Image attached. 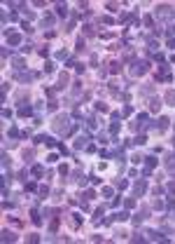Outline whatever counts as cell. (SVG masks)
<instances>
[{
	"instance_id": "obj_1",
	"label": "cell",
	"mask_w": 175,
	"mask_h": 244,
	"mask_svg": "<svg viewBox=\"0 0 175 244\" xmlns=\"http://www.w3.org/2000/svg\"><path fill=\"white\" fill-rule=\"evenodd\" d=\"M52 129L56 134H65L68 131V115H56L54 122H52Z\"/></svg>"
},
{
	"instance_id": "obj_2",
	"label": "cell",
	"mask_w": 175,
	"mask_h": 244,
	"mask_svg": "<svg viewBox=\"0 0 175 244\" xmlns=\"http://www.w3.org/2000/svg\"><path fill=\"white\" fill-rule=\"evenodd\" d=\"M147 70H149L147 61H133V66H131V75H145Z\"/></svg>"
},
{
	"instance_id": "obj_3",
	"label": "cell",
	"mask_w": 175,
	"mask_h": 244,
	"mask_svg": "<svg viewBox=\"0 0 175 244\" xmlns=\"http://www.w3.org/2000/svg\"><path fill=\"white\" fill-rule=\"evenodd\" d=\"M68 82H70V75H68V73H61V75H58V85H56V89H63V87H68Z\"/></svg>"
},
{
	"instance_id": "obj_4",
	"label": "cell",
	"mask_w": 175,
	"mask_h": 244,
	"mask_svg": "<svg viewBox=\"0 0 175 244\" xmlns=\"http://www.w3.org/2000/svg\"><path fill=\"white\" fill-rule=\"evenodd\" d=\"M147 216H149V207H143V209H140V213H138V216H136V218H133V223H136V225H138V223H140V221H145Z\"/></svg>"
},
{
	"instance_id": "obj_5",
	"label": "cell",
	"mask_w": 175,
	"mask_h": 244,
	"mask_svg": "<svg viewBox=\"0 0 175 244\" xmlns=\"http://www.w3.org/2000/svg\"><path fill=\"white\" fill-rule=\"evenodd\" d=\"M171 9H173L171 5H159V7H156V14H159V17H168Z\"/></svg>"
},
{
	"instance_id": "obj_6",
	"label": "cell",
	"mask_w": 175,
	"mask_h": 244,
	"mask_svg": "<svg viewBox=\"0 0 175 244\" xmlns=\"http://www.w3.org/2000/svg\"><path fill=\"white\" fill-rule=\"evenodd\" d=\"M14 78H16L19 82H28V80H33V78H35V73H16Z\"/></svg>"
},
{
	"instance_id": "obj_7",
	"label": "cell",
	"mask_w": 175,
	"mask_h": 244,
	"mask_svg": "<svg viewBox=\"0 0 175 244\" xmlns=\"http://www.w3.org/2000/svg\"><path fill=\"white\" fill-rule=\"evenodd\" d=\"M68 223H70V228H72V230H77V228H80V216H77V213H70Z\"/></svg>"
},
{
	"instance_id": "obj_8",
	"label": "cell",
	"mask_w": 175,
	"mask_h": 244,
	"mask_svg": "<svg viewBox=\"0 0 175 244\" xmlns=\"http://www.w3.org/2000/svg\"><path fill=\"white\" fill-rule=\"evenodd\" d=\"M7 42H9V45H19V42H21V35H19V33H9V35H7Z\"/></svg>"
},
{
	"instance_id": "obj_9",
	"label": "cell",
	"mask_w": 175,
	"mask_h": 244,
	"mask_svg": "<svg viewBox=\"0 0 175 244\" xmlns=\"http://www.w3.org/2000/svg\"><path fill=\"white\" fill-rule=\"evenodd\" d=\"M14 240H16V235L12 230H2V242H14Z\"/></svg>"
},
{
	"instance_id": "obj_10",
	"label": "cell",
	"mask_w": 175,
	"mask_h": 244,
	"mask_svg": "<svg viewBox=\"0 0 175 244\" xmlns=\"http://www.w3.org/2000/svg\"><path fill=\"white\" fill-rule=\"evenodd\" d=\"M159 108H161V99H149V110H154V113H156Z\"/></svg>"
},
{
	"instance_id": "obj_11",
	"label": "cell",
	"mask_w": 175,
	"mask_h": 244,
	"mask_svg": "<svg viewBox=\"0 0 175 244\" xmlns=\"http://www.w3.org/2000/svg\"><path fill=\"white\" fill-rule=\"evenodd\" d=\"M164 99H166V103H168V106H175V92L173 89L166 92V96H164Z\"/></svg>"
},
{
	"instance_id": "obj_12",
	"label": "cell",
	"mask_w": 175,
	"mask_h": 244,
	"mask_svg": "<svg viewBox=\"0 0 175 244\" xmlns=\"http://www.w3.org/2000/svg\"><path fill=\"white\" fill-rule=\"evenodd\" d=\"M87 141H89V136H87V134L77 136V141H75V148H82V146H87Z\"/></svg>"
},
{
	"instance_id": "obj_13",
	"label": "cell",
	"mask_w": 175,
	"mask_h": 244,
	"mask_svg": "<svg viewBox=\"0 0 175 244\" xmlns=\"http://www.w3.org/2000/svg\"><path fill=\"white\" fill-rule=\"evenodd\" d=\"M133 192H136V195H143V192H145V181L136 183V185H133Z\"/></svg>"
},
{
	"instance_id": "obj_14",
	"label": "cell",
	"mask_w": 175,
	"mask_h": 244,
	"mask_svg": "<svg viewBox=\"0 0 175 244\" xmlns=\"http://www.w3.org/2000/svg\"><path fill=\"white\" fill-rule=\"evenodd\" d=\"M164 164H166L168 169H171V167H173V164H175V155H173V152H168V155L164 157Z\"/></svg>"
},
{
	"instance_id": "obj_15",
	"label": "cell",
	"mask_w": 175,
	"mask_h": 244,
	"mask_svg": "<svg viewBox=\"0 0 175 244\" xmlns=\"http://www.w3.org/2000/svg\"><path fill=\"white\" fill-rule=\"evenodd\" d=\"M33 157H35V150H33V148L24 150V162H33Z\"/></svg>"
},
{
	"instance_id": "obj_16",
	"label": "cell",
	"mask_w": 175,
	"mask_h": 244,
	"mask_svg": "<svg viewBox=\"0 0 175 244\" xmlns=\"http://www.w3.org/2000/svg\"><path fill=\"white\" fill-rule=\"evenodd\" d=\"M168 124H171L168 118H159V129H161V131H164V129H168Z\"/></svg>"
},
{
	"instance_id": "obj_17",
	"label": "cell",
	"mask_w": 175,
	"mask_h": 244,
	"mask_svg": "<svg viewBox=\"0 0 175 244\" xmlns=\"http://www.w3.org/2000/svg\"><path fill=\"white\" fill-rule=\"evenodd\" d=\"M75 49H77L80 54H82V52H87V42H84V40L80 38V40H77V47H75Z\"/></svg>"
},
{
	"instance_id": "obj_18",
	"label": "cell",
	"mask_w": 175,
	"mask_h": 244,
	"mask_svg": "<svg viewBox=\"0 0 175 244\" xmlns=\"http://www.w3.org/2000/svg\"><path fill=\"white\" fill-rule=\"evenodd\" d=\"M16 101H19V103H21V101H28V92H16Z\"/></svg>"
},
{
	"instance_id": "obj_19",
	"label": "cell",
	"mask_w": 175,
	"mask_h": 244,
	"mask_svg": "<svg viewBox=\"0 0 175 244\" xmlns=\"http://www.w3.org/2000/svg\"><path fill=\"white\" fill-rule=\"evenodd\" d=\"M56 12H58V17H65V14H68V5H65V2H63V5H58Z\"/></svg>"
},
{
	"instance_id": "obj_20",
	"label": "cell",
	"mask_w": 175,
	"mask_h": 244,
	"mask_svg": "<svg viewBox=\"0 0 175 244\" xmlns=\"http://www.w3.org/2000/svg\"><path fill=\"white\" fill-rule=\"evenodd\" d=\"M30 221H33L35 225H40V223H42V218H40V213H37V211H30Z\"/></svg>"
},
{
	"instance_id": "obj_21",
	"label": "cell",
	"mask_w": 175,
	"mask_h": 244,
	"mask_svg": "<svg viewBox=\"0 0 175 244\" xmlns=\"http://www.w3.org/2000/svg\"><path fill=\"white\" fill-rule=\"evenodd\" d=\"M30 113H33V110H30L28 106H26V108H19V118H28Z\"/></svg>"
},
{
	"instance_id": "obj_22",
	"label": "cell",
	"mask_w": 175,
	"mask_h": 244,
	"mask_svg": "<svg viewBox=\"0 0 175 244\" xmlns=\"http://www.w3.org/2000/svg\"><path fill=\"white\" fill-rule=\"evenodd\" d=\"M44 24H47V26H52V24H54V17H52V14L42 17V26H44Z\"/></svg>"
},
{
	"instance_id": "obj_23",
	"label": "cell",
	"mask_w": 175,
	"mask_h": 244,
	"mask_svg": "<svg viewBox=\"0 0 175 244\" xmlns=\"http://www.w3.org/2000/svg\"><path fill=\"white\" fill-rule=\"evenodd\" d=\"M42 171H44L42 164H35V167H33V174H35V176H42Z\"/></svg>"
},
{
	"instance_id": "obj_24",
	"label": "cell",
	"mask_w": 175,
	"mask_h": 244,
	"mask_svg": "<svg viewBox=\"0 0 175 244\" xmlns=\"http://www.w3.org/2000/svg\"><path fill=\"white\" fill-rule=\"evenodd\" d=\"M124 207H126V209H133V207H136V200H133V197H128V200L124 202Z\"/></svg>"
},
{
	"instance_id": "obj_25",
	"label": "cell",
	"mask_w": 175,
	"mask_h": 244,
	"mask_svg": "<svg viewBox=\"0 0 175 244\" xmlns=\"http://www.w3.org/2000/svg\"><path fill=\"white\" fill-rule=\"evenodd\" d=\"M115 185L119 188V190H124V188H126V181H124V179H117V181H115Z\"/></svg>"
},
{
	"instance_id": "obj_26",
	"label": "cell",
	"mask_w": 175,
	"mask_h": 244,
	"mask_svg": "<svg viewBox=\"0 0 175 244\" xmlns=\"http://www.w3.org/2000/svg\"><path fill=\"white\" fill-rule=\"evenodd\" d=\"M96 110H100V113H108V106H105V103H100V101H98V103H96Z\"/></svg>"
},
{
	"instance_id": "obj_27",
	"label": "cell",
	"mask_w": 175,
	"mask_h": 244,
	"mask_svg": "<svg viewBox=\"0 0 175 244\" xmlns=\"http://www.w3.org/2000/svg\"><path fill=\"white\" fill-rule=\"evenodd\" d=\"M84 33H87L89 38H91V35H96V30H93V26H89V24L84 26Z\"/></svg>"
},
{
	"instance_id": "obj_28",
	"label": "cell",
	"mask_w": 175,
	"mask_h": 244,
	"mask_svg": "<svg viewBox=\"0 0 175 244\" xmlns=\"http://www.w3.org/2000/svg\"><path fill=\"white\" fill-rule=\"evenodd\" d=\"M100 216H103V207H100V209H96V213H93V221L98 223V221H100Z\"/></svg>"
},
{
	"instance_id": "obj_29",
	"label": "cell",
	"mask_w": 175,
	"mask_h": 244,
	"mask_svg": "<svg viewBox=\"0 0 175 244\" xmlns=\"http://www.w3.org/2000/svg\"><path fill=\"white\" fill-rule=\"evenodd\" d=\"M14 68L21 70V68H24V59H14Z\"/></svg>"
},
{
	"instance_id": "obj_30",
	"label": "cell",
	"mask_w": 175,
	"mask_h": 244,
	"mask_svg": "<svg viewBox=\"0 0 175 244\" xmlns=\"http://www.w3.org/2000/svg\"><path fill=\"white\" fill-rule=\"evenodd\" d=\"M115 218H117V221H126V218H128V213H126V211H119Z\"/></svg>"
},
{
	"instance_id": "obj_31",
	"label": "cell",
	"mask_w": 175,
	"mask_h": 244,
	"mask_svg": "<svg viewBox=\"0 0 175 244\" xmlns=\"http://www.w3.org/2000/svg\"><path fill=\"white\" fill-rule=\"evenodd\" d=\"M110 70H112V73H119V70H121V63H119V61H115V63H112V68H110Z\"/></svg>"
},
{
	"instance_id": "obj_32",
	"label": "cell",
	"mask_w": 175,
	"mask_h": 244,
	"mask_svg": "<svg viewBox=\"0 0 175 244\" xmlns=\"http://www.w3.org/2000/svg\"><path fill=\"white\" fill-rule=\"evenodd\" d=\"M2 167H9V155L2 152Z\"/></svg>"
},
{
	"instance_id": "obj_33",
	"label": "cell",
	"mask_w": 175,
	"mask_h": 244,
	"mask_svg": "<svg viewBox=\"0 0 175 244\" xmlns=\"http://www.w3.org/2000/svg\"><path fill=\"white\" fill-rule=\"evenodd\" d=\"M47 195H49V188L42 185V188H40V197H47Z\"/></svg>"
},
{
	"instance_id": "obj_34",
	"label": "cell",
	"mask_w": 175,
	"mask_h": 244,
	"mask_svg": "<svg viewBox=\"0 0 175 244\" xmlns=\"http://www.w3.org/2000/svg\"><path fill=\"white\" fill-rule=\"evenodd\" d=\"M136 143H138V146H143V143H147V136H143V134H140V136L136 139Z\"/></svg>"
},
{
	"instance_id": "obj_35",
	"label": "cell",
	"mask_w": 175,
	"mask_h": 244,
	"mask_svg": "<svg viewBox=\"0 0 175 244\" xmlns=\"http://www.w3.org/2000/svg\"><path fill=\"white\" fill-rule=\"evenodd\" d=\"M44 70H47V73H52V70H54V63H52V61H47V63H44Z\"/></svg>"
},
{
	"instance_id": "obj_36",
	"label": "cell",
	"mask_w": 175,
	"mask_h": 244,
	"mask_svg": "<svg viewBox=\"0 0 175 244\" xmlns=\"http://www.w3.org/2000/svg\"><path fill=\"white\" fill-rule=\"evenodd\" d=\"M58 174H61V176H65V174H68V167H65V164H61V167H58Z\"/></svg>"
},
{
	"instance_id": "obj_37",
	"label": "cell",
	"mask_w": 175,
	"mask_h": 244,
	"mask_svg": "<svg viewBox=\"0 0 175 244\" xmlns=\"http://www.w3.org/2000/svg\"><path fill=\"white\" fill-rule=\"evenodd\" d=\"M145 160H147V167H149V169L156 164V160H154V157H145Z\"/></svg>"
},
{
	"instance_id": "obj_38",
	"label": "cell",
	"mask_w": 175,
	"mask_h": 244,
	"mask_svg": "<svg viewBox=\"0 0 175 244\" xmlns=\"http://www.w3.org/2000/svg\"><path fill=\"white\" fill-rule=\"evenodd\" d=\"M56 106H58V101H54V99H52V101H49V106H47V108H49V110H56Z\"/></svg>"
},
{
	"instance_id": "obj_39",
	"label": "cell",
	"mask_w": 175,
	"mask_h": 244,
	"mask_svg": "<svg viewBox=\"0 0 175 244\" xmlns=\"http://www.w3.org/2000/svg\"><path fill=\"white\" fill-rule=\"evenodd\" d=\"M117 7H119L117 2H108V9H110V12H117Z\"/></svg>"
},
{
	"instance_id": "obj_40",
	"label": "cell",
	"mask_w": 175,
	"mask_h": 244,
	"mask_svg": "<svg viewBox=\"0 0 175 244\" xmlns=\"http://www.w3.org/2000/svg\"><path fill=\"white\" fill-rule=\"evenodd\" d=\"M161 192H164V188H159V185H156V188L152 190V195H154V197H156V195H161Z\"/></svg>"
},
{
	"instance_id": "obj_41",
	"label": "cell",
	"mask_w": 175,
	"mask_h": 244,
	"mask_svg": "<svg viewBox=\"0 0 175 244\" xmlns=\"http://www.w3.org/2000/svg\"><path fill=\"white\" fill-rule=\"evenodd\" d=\"M154 209H164V202H161V200H154Z\"/></svg>"
},
{
	"instance_id": "obj_42",
	"label": "cell",
	"mask_w": 175,
	"mask_h": 244,
	"mask_svg": "<svg viewBox=\"0 0 175 244\" xmlns=\"http://www.w3.org/2000/svg\"><path fill=\"white\" fill-rule=\"evenodd\" d=\"M54 200H56V202H58V200H63V192H61V190H56V192H54Z\"/></svg>"
},
{
	"instance_id": "obj_43",
	"label": "cell",
	"mask_w": 175,
	"mask_h": 244,
	"mask_svg": "<svg viewBox=\"0 0 175 244\" xmlns=\"http://www.w3.org/2000/svg\"><path fill=\"white\" fill-rule=\"evenodd\" d=\"M168 192H175V181L168 183Z\"/></svg>"
}]
</instances>
